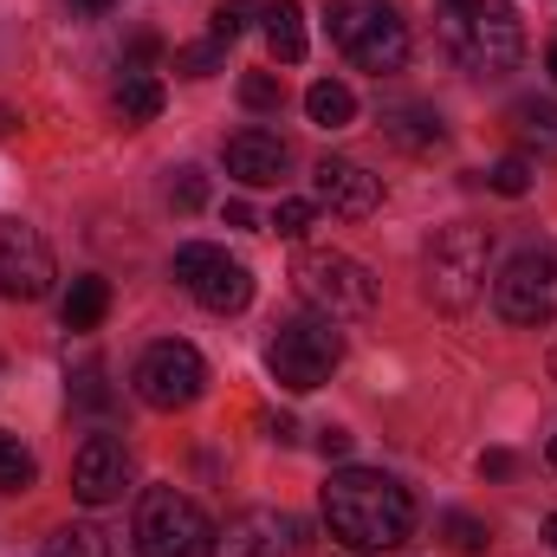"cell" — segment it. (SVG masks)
<instances>
[{
  "label": "cell",
  "instance_id": "cell-1",
  "mask_svg": "<svg viewBox=\"0 0 557 557\" xmlns=\"http://www.w3.org/2000/svg\"><path fill=\"white\" fill-rule=\"evenodd\" d=\"M324 525L344 552H396L416 532V499L376 467H344L324 480Z\"/></svg>",
  "mask_w": 557,
  "mask_h": 557
},
{
  "label": "cell",
  "instance_id": "cell-2",
  "mask_svg": "<svg viewBox=\"0 0 557 557\" xmlns=\"http://www.w3.org/2000/svg\"><path fill=\"white\" fill-rule=\"evenodd\" d=\"M441 46L467 78H506L525 59V20L512 0H441Z\"/></svg>",
  "mask_w": 557,
  "mask_h": 557
},
{
  "label": "cell",
  "instance_id": "cell-3",
  "mask_svg": "<svg viewBox=\"0 0 557 557\" xmlns=\"http://www.w3.org/2000/svg\"><path fill=\"white\" fill-rule=\"evenodd\" d=\"M324 26H331V46L357 65V72H403L409 65V20L389 7V0H331L324 7Z\"/></svg>",
  "mask_w": 557,
  "mask_h": 557
},
{
  "label": "cell",
  "instance_id": "cell-4",
  "mask_svg": "<svg viewBox=\"0 0 557 557\" xmlns=\"http://www.w3.org/2000/svg\"><path fill=\"white\" fill-rule=\"evenodd\" d=\"M486 273H493V234L460 221V227H441L434 247H428V267H421V285L441 311H467L480 292H486Z\"/></svg>",
  "mask_w": 557,
  "mask_h": 557
},
{
  "label": "cell",
  "instance_id": "cell-5",
  "mask_svg": "<svg viewBox=\"0 0 557 557\" xmlns=\"http://www.w3.org/2000/svg\"><path fill=\"white\" fill-rule=\"evenodd\" d=\"M292 292L318 311V318H370L376 311V278L363 260L337 253V247H305L292 260Z\"/></svg>",
  "mask_w": 557,
  "mask_h": 557
},
{
  "label": "cell",
  "instance_id": "cell-6",
  "mask_svg": "<svg viewBox=\"0 0 557 557\" xmlns=\"http://www.w3.org/2000/svg\"><path fill=\"white\" fill-rule=\"evenodd\" d=\"M337 363H344V331H337V318H318V311L311 318H285L273 331V344H267V370L292 396L331 383Z\"/></svg>",
  "mask_w": 557,
  "mask_h": 557
},
{
  "label": "cell",
  "instance_id": "cell-7",
  "mask_svg": "<svg viewBox=\"0 0 557 557\" xmlns=\"http://www.w3.org/2000/svg\"><path fill=\"white\" fill-rule=\"evenodd\" d=\"M131 539H137V557H214L208 512L188 493H175V486H149L143 493Z\"/></svg>",
  "mask_w": 557,
  "mask_h": 557
},
{
  "label": "cell",
  "instance_id": "cell-8",
  "mask_svg": "<svg viewBox=\"0 0 557 557\" xmlns=\"http://www.w3.org/2000/svg\"><path fill=\"white\" fill-rule=\"evenodd\" d=\"M131 389H137L156 416L195 409V403H201V389H208V363H201V350H195V344H182V337H162V344H149V350L137 357V370H131Z\"/></svg>",
  "mask_w": 557,
  "mask_h": 557
},
{
  "label": "cell",
  "instance_id": "cell-9",
  "mask_svg": "<svg viewBox=\"0 0 557 557\" xmlns=\"http://www.w3.org/2000/svg\"><path fill=\"white\" fill-rule=\"evenodd\" d=\"M499 318L506 324H552L557 318V253L552 247H525L506 260V273L493 278Z\"/></svg>",
  "mask_w": 557,
  "mask_h": 557
},
{
  "label": "cell",
  "instance_id": "cell-10",
  "mask_svg": "<svg viewBox=\"0 0 557 557\" xmlns=\"http://www.w3.org/2000/svg\"><path fill=\"white\" fill-rule=\"evenodd\" d=\"M52 292V247L26 221H0V298H46Z\"/></svg>",
  "mask_w": 557,
  "mask_h": 557
},
{
  "label": "cell",
  "instance_id": "cell-11",
  "mask_svg": "<svg viewBox=\"0 0 557 557\" xmlns=\"http://www.w3.org/2000/svg\"><path fill=\"white\" fill-rule=\"evenodd\" d=\"M124 486H131V447L117 434H91L72 454V493L85 506H111V499H124Z\"/></svg>",
  "mask_w": 557,
  "mask_h": 557
},
{
  "label": "cell",
  "instance_id": "cell-12",
  "mask_svg": "<svg viewBox=\"0 0 557 557\" xmlns=\"http://www.w3.org/2000/svg\"><path fill=\"white\" fill-rule=\"evenodd\" d=\"M298 552V525L273 506H247L227 519V532H214V557H292Z\"/></svg>",
  "mask_w": 557,
  "mask_h": 557
},
{
  "label": "cell",
  "instance_id": "cell-13",
  "mask_svg": "<svg viewBox=\"0 0 557 557\" xmlns=\"http://www.w3.org/2000/svg\"><path fill=\"white\" fill-rule=\"evenodd\" d=\"M311 182H318V208H331V214H344V221H370L376 201H383V182H376L363 162H350V156H324V162L311 169Z\"/></svg>",
  "mask_w": 557,
  "mask_h": 557
},
{
  "label": "cell",
  "instance_id": "cell-14",
  "mask_svg": "<svg viewBox=\"0 0 557 557\" xmlns=\"http://www.w3.org/2000/svg\"><path fill=\"white\" fill-rule=\"evenodd\" d=\"M221 162H227L234 182H247V188H273L278 175H285V162H292V149H285V137H273V131H240V137H227Z\"/></svg>",
  "mask_w": 557,
  "mask_h": 557
},
{
  "label": "cell",
  "instance_id": "cell-15",
  "mask_svg": "<svg viewBox=\"0 0 557 557\" xmlns=\"http://www.w3.org/2000/svg\"><path fill=\"white\" fill-rule=\"evenodd\" d=\"M188 292H195L208 311H221V318H227V311H247V305H253V273H247L240 260H227V253H221L208 273L188 285Z\"/></svg>",
  "mask_w": 557,
  "mask_h": 557
},
{
  "label": "cell",
  "instance_id": "cell-16",
  "mask_svg": "<svg viewBox=\"0 0 557 557\" xmlns=\"http://www.w3.org/2000/svg\"><path fill=\"white\" fill-rule=\"evenodd\" d=\"M383 137L396 143V149H409V156H428V149H441V117L428 111V104H383Z\"/></svg>",
  "mask_w": 557,
  "mask_h": 557
},
{
  "label": "cell",
  "instance_id": "cell-17",
  "mask_svg": "<svg viewBox=\"0 0 557 557\" xmlns=\"http://www.w3.org/2000/svg\"><path fill=\"white\" fill-rule=\"evenodd\" d=\"M506 124H512V137H519L525 156H545V162L557 156V104L552 98H519L506 111Z\"/></svg>",
  "mask_w": 557,
  "mask_h": 557
},
{
  "label": "cell",
  "instance_id": "cell-18",
  "mask_svg": "<svg viewBox=\"0 0 557 557\" xmlns=\"http://www.w3.org/2000/svg\"><path fill=\"white\" fill-rule=\"evenodd\" d=\"M305 117H311L318 131H350V124H357V98H350V85L318 78V85L305 91Z\"/></svg>",
  "mask_w": 557,
  "mask_h": 557
},
{
  "label": "cell",
  "instance_id": "cell-19",
  "mask_svg": "<svg viewBox=\"0 0 557 557\" xmlns=\"http://www.w3.org/2000/svg\"><path fill=\"white\" fill-rule=\"evenodd\" d=\"M104 311H111V278H98V273L72 278V292H65V331H98Z\"/></svg>",
  "mask_w": 557,
  "mask_h": 557
},
{
  "label": "cell",
  "instance_id": "cell-20",
  "mask_svg": "<svg viewBox=\"0 0 557 557\" xmlns=\"http://www.w3.org/2000/svg\"><path fill=\"white\" fill-rule=\"evenodd\" d=\"M260 20H267V46H273L278 65H298L305 59V13H298V0H273Z\"/></svg>",
  "mask_w": 557,
  "mask_h": 557
},
{
  "label": "cell",
  "instance_id": "cell-21",
  "mask_svg": "<svg viewBox=\"0 0 557 557\" xmlns=\"http://www.w3.org/2000/svg\"><path fill=\"white\" fill-rule=\"evenodd\" d=\"M162 104H169V91H162L156 72H124V85H117V111H124V124H156Z\"/></svg>",
  "mask_w": 557,
  "mask_h": 557
},
{
  "label": "cell",
  "instance_id": "cell-22",
  "mask_svg": "<svg viewBox=\"0 0 557 557\" xmlns=\"http://www.w3.org/2000/svg\"><path fill=\"white\" fill-rule=\"evenodd\" d=\"M39 557H111V545H104V532L98 525H59L52 539H46V552Z\"/></svg>",
  "mask_w": 557,
  "mask_h": 557
},
{
  "label": "cell",
  "instance_id": "cell-23",
  "mask_svg": "<svg viewBox=\"0 0 557 557\" xmlns=\"http://www.w3.org/2000/svg\"><path fill=\"white\" fill-rule=\"evenodd\" d=\"M33 454L20 447V434H0V493H26L33 486Z\"/></svg>",
  "mask_w": 557,
  "mask_h": 557
},
{
  "label": "cell",
  "instance_id": "cell-24",
  "mask_svg": "<svg viewBox=\"0 0 557 557\" xmlns=\"http://www.w3.org/2000/svg\"><path fill=\"white\" fill-rule=\"evenodd\" d=\"M486 188H493V195H506V201L532 195V162H525V156H506V162H493V169H486Z\"/></svg>",
  "mask_w": 557,
  "mask_h": 557
},
{
  "label": "cell",
  "instance_id": "cell-25",
  "mask_svg": "<svg viewBox=\"0 0 557 557\" xmlns=\"http://www.w3.org/2000/svg\"><path fill=\"white\" fill-rule=\"evenodd\" d=\"M441 532H447V545H454V552H486V545H493V532H486V519H473V512H447V519H441Z\"/></svg>",
  "mask_w": 557,
  "mask_h": 557
},
{
  "label": "cell",
  "instance_id": "cell-26",
  "mask_svg": "<svg viewBox=\"0 0 557 557\" xmlns=\"http://www.w3.org/2000/svg\"><path fill=\"white\" fill-rule=\"evenodd\" d=\"M221 59H227V46H221V39H201V46H182V52H175V72H182V78H214Z\"/></svg>",
  "mask_w": 557,
  "mask_h": 557
},
{
  "label": "cell",
  "instance_id": "cell-27",
  "mask_svg": "<svg viewBox=\"0 0 557 557\" xmlns=\"http://www.w3.org/2000/svg\"><path fill=\"white\" fill-rule=\"evenodd\" d=\"M201 201H208V175H201L195 162L175 169V175H169V208H175V214H195Z\"/></svg>",
  "mask_w": 557,
  "mask_h": 557
},
{
  "label": "cell",
  "instance_id": "cell-28",
  "mask_svg": "<svg viewBox=\"0 0 557 557\" xmlns=\"http://www.w3.org/2000/svg\"><path fill=\"white\" fill-rule=\"evenodd\" d=\"M72 403H78V409H111L104 363H78V376H72Z\"/></svg>",
  "mask_w": 557,
  "mask_h": 557
},
{
  "label": "cell",
  "instance_id": "cell-29",
  "mask_svg": "<svg viewBox=\"0 0 557 557\" xmlns=\"http://www.w3.org/2000/svg\"><path fill=\"white\" fill-rule=\"evenodd\" d=\"M240 104H247V111H278V104H285L278 72H247V78H240Z\"/></svg>",
  "mask_w": 557,
  "mask_h": 557
},
{
  "label": "cell",
  "instance_id": "cell-30",
  "mask_svg": "<svg viewBox=\"0 0 557 557\" xmlns=\"http://www.w3.org/2000/svg\"><path fill=\"white\" fill-rule=\"evenodd\" d=\"M214 260H221V247H208V240H188V247H175V267H169V273L182 278V285H195V278L208 273Z\"/></svg>",
  "mask_w": 557,
  "mask_h": 557
},
{
  "label": "cell",
  "instance_id": "cell-31",
  "mask_svg": "<svg viewBox=\"0 0 557 557\" xmlns=\"http://www.w3.org/2000/svg\"><path fill=\"white\" fill-rule=\"evenodd\" d=\"M311 221H318V201H298V195H292V201H278V208H273V227L285 234V240L311 234Z\"/></svg>",
  "mask_w": 557,
  "mask_h": 557
},
{
  "label": "cell",
  "instance_id": "cell-32",
  "mask_svg": "<svg viewBox=\"0 0 557 557\" xmlns=\"http://www.w3.org/2000/svg\"><path fill=\"white\" fill-rule=\"evenodd\" d=\"M156 52H162V39H156V33H137V39H131V59H124V72H149V59H156Z\"/></svg>",
  "mask_w": 557,
  "mask_h": 557
},
{
  "label": "cell",
  "instance_id": "cell-33",
  "mask_svg": "<svg viewBox=\"0 0 557 557\" xmlns=\"http://www.w3.org/2000/svg\"><path fill=\"white\" fill-rule=\"evenodd\" d=\"M240 26H247V13H240V7H221V13H214V39H221V46H234V39H240Z\"/></svg>",
  "mask_w": 557,
  "mask_h": 557
},
{
  "label": "cell",
  "instance_id": "cell-34",
  "mask_svg": "<svg viewBox=\"0 0 557 557\" xmlns=\"http://www.w3.org/2000/svg\"><path fill=\"white\" fill-rule=\"evenodd\" d=\"M318 454L324 460H344L350 454V428H318Z\"/></svg>",
  "mask_w": 557,
  "mask_h": 557
},
{
  "label": "cell",
  "instance_id": "cell-35",
  "mask_svg": "<svg viewBox=\"0 0 557 557\" xmlns=\"http://www.w3.org/2000/svg\"><path fill=\"white\" fill-rule=\"evenodd\" d=\"M512 467H519V460H512L506 447H493V454H480V473H486V480H506Z\"/></svg>",
  "mask_w": 557,
  "mask_h": 557
},
{
  "label": "cell",
  "instance_id": "cell-36",
  "mask_svg": "<svg viewBox=\"0 0 557 557\" xmlns=\"http://www.w3.org/2000/svg\"><path fill=\"white\" fill-rule=\"evenodd\" d=\"M267 434L285 447V441H298V421H292V416H273V421H267Z\"/></svg>",
  "mask_w": 557,
  "mask_h": 557
},
{
  "label": "cell",
  "instance_id": "cell-37",
  "mask_svg": "<svg viewBox=\"0 0 557 557\" xmlns=\"http://www.w3.org/2000/svg\"><path fill=\"white\" fill-rule=\"evenodd\" d=\"M227 227H253V208L247 201H227Z\"/></svg>",
  "mask_w": 557,
  "mask_h": 557
},
{
  "label": "cell",
  "instance_id": "cell-38",
  "mask_svg": "<svg viewBox=\"0 0 557 557\" xmlns=\"http://www.w3.org/2000/svg\"><path fill=\"white\" fill-rule=\"evenodd\" d=\"M78 13H111V0H72Z\"/></svg>",
  "mask_w": 557,
  "mask_h": 557
},
{
  "label": "cell",
  "instance_id": "cell-39",
  "mask_svg": "<svg viewBox=\"0 0 557 557\" xmlns=\"http://www.w3.org/2000/svg\"><path fill=\"white\" fill-rule=\"evenodd\" d=\"M7 131H13V111H0V137H7Z\"/></svg>",
  "mask_w": 557,
  "mask_h": 557
},
{
  "label": "cell",
  "instance_id": "cell-40",
  "mask_svg": "<svg viewBox=\"0 0 557 557\" xmlns=\"http://www.w3.org/2000/svg\"><path fill=\"white\" fill-rule=\"evenodd\" d=\"M545 65H552V78H557V39H552V52H545Z\"/></svg>",
  "mask_w": 557,
  "mask_h": 557
},
{
  "label": "cell",
  "instance_id": "cell-41",
  "mask_svg": "<svg viewBox=\"0 0 557 557\" xmlns=\"http://www.w3.org/2000/svg\"><path fill=\"white\" fill-rule=\"evenodd\" d=\"M552 467H557V434H552Z\"/></svg>",
  "mask_w": 557,
  "mask_h": 557
},
{
  "label": "cell",
  "instance_id": "cell-42",
  "mask_svg": "<svg viewBox=\"0 0 557 557\" xmlns=\"http://www.w3.org/2000/svg\"><path fill=\"white\" fill-rule=\"evenodd\" d=\"M552 545H557V519H552Z\"/></svg>",
  "mask_w": 557,
  "mask_h": 557
},
{
  "label": "cell",
  "instance_id": "cell-43",
  "mask_svg": "<svg viewBox=\"0 0 557 557\" xmlns=\"http://www.w3.org/2000/svg\"><path fill=\"white\" fill-rule=\"evenodd\" d=\"M552 376H557V350H552Z\"/></svg>",
  "mask_w": 557,
  "mask_h": 557
}]
</instances>
